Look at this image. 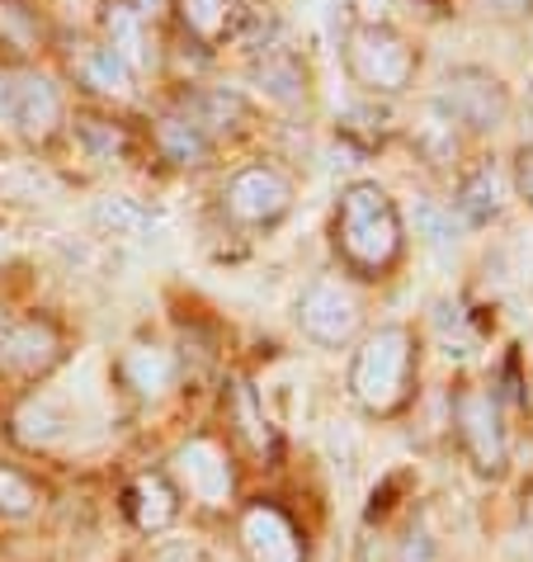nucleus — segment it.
Returning a JSON list of instances; mask_svg holds the SVG:
<instances>
[{"mask_svg": "<svg viewBox=\"0 0 533 562\" xmlns=\"http://www.w3.org/2000/svg\"><path fill=\"white\" fill-rule=\"evenodd\" d=\"M331 246L340 265L359 279H383L406 251L401 209L378 180H350L336 194Z\"/></svg>", "mask_w": 533, "mask_h": 562, "instance_id": "1", "label": "nucleus"}, {"mask_svg": "<svg viewBox=\"0 0 533 562\" xmlns=\"http://www.w3.org/2000/svg\"><path fill=\"white\" fill-rule=\"evenodd\" d=\"M416 373V336L406 326H378L350 359V397L373 416L397 412L411 393Z\"/></svg>", "mask_w": 533, "mask_h": 562, "instance_id": "2", "label": "nucleus"}, {"mask_svg": "<svg viewBox=\"0 0 533 562\" xmlns=\"http://www.w3.org/2000/svg\"><path fill=\"white\" fill-rule=\"evenodd\" d=\"M344 71H350V81L359 90L392 100L416 86L420 53L411 48V38H406L401 29H392L383 20H364L344 38Z\"/></svg>", "mask_w": 533, "mask_h": 562, "instance_id": "3", "label": "nucleus"}, {"mask_svg": "<svg viewBox=\"0 0 533 562\" xmlns=\"http://www.w3.org/2000/svg\"><path fill=\"white\" fill-rule=\"evenodd\" d=\"M510 109V86L486 67H453L439 86V95L430 100V114L458 137H486L506 128Z\"/></svg>", "mask_w": 533, "mask_h": 562, "instance_id": "4", "label": "nucleus"}, {"mask_svg": "<svg viewBox=\"0 0 533 562\" xmlns=\"http://www.w3.org/2000/svg\"><path fill=\"white\" fill-rule=\"evenodd\" d=\"M293 199H297V190H293V180L284 176V170L270 166V161H250V166L227 176L217 204H223V217L231 227L270 232L293 213Z\"/></svg>", "mask_w": 533, "mask_h": 562, "instance_id": "5", "label": "nucleus"}, {"mask_svg": "<svg viewBox=\"0 0 533 562\" xmlns=\"http://www.w3.org/2000/svg\"><path fill=\"white\" fill-rule=\"evenodd\" d=\"M67 119V104H61V90L48 81L43 71L29 67H5L0 71V123L24 137V143H48Z\"/></svg>", "mask_w": 533, "mask_h": 562, "instance_id": "6", "label": "nucleus"}, {"mask_svg": "<svg viewBox=\"0 0 533 562\" xmlns=\"http://www.w3.org/2000/svg\"><path fill=\"white\" fill-rule=\"evenodd\" d=\"M297 326H303L307 340H317V346H326V350H340V346H350V340L359 336V326H364V307H359L350 284L321 274V279H311V284L297 293Z\"/></svg>", "mask_w": 533, "mask_h": 562, "instance_id": "7", "label": "nucleus"}, {"mask_svg": "<svg viewBox=\"0 0 533 562\" xmlns=\"http://www.w3.org/2000/svg\"><path fill=\"white\" fill-rule=\"evenodd\" d=\"M453 420H458V435H463L473 463L486 468V473H496V468L506 463V426H500L496 397L481 393V387H467L458 397V407H453Z\"/></svg>", "mask_w": 533, "mask_h": 562, "instance_id": "8", "label": "nucleus"}, {"mask_svg": "<svg viewBox=\"0 0 533 562\" xmlns=\"http://www.w3.org/2000/svg\"><path fill=\"white\" fill-rule=\"evenodd\" d=\"M175 109L194 123L203 137H208L213 147L223 143V137H231V133H237L241 123L250 119L246 95H241V90H227V86H199V90H190V95H184Z\"/></svg>", "mask_w": 533, "mask_h": 562, "instance_id": "9", "label": "nucleus"}, {"mask_svg": "<svg viewBox=\"0 0 533 562\" xmlns=\"http://www.w3.org/2000/svg\"><path fill=\"white\" fill-rule=\"evenodd\" d=\"M175 473L203 506H227L231 502V468L223 459V449L208 440H190L175 449Z\"/></svg>", "mask_w": 533, "mask_h": 562, "instance_id": "10", "label": "nucleus"}, {"mask_svg": "<svg viewBox=\"0 0 533 562\" xmlns=\"http://www.w3.org/2000/svg\"><path fill=\"white\" fill-rule=\"evenodd\" d=\"M57 355H61V336L43 317H29L0 336V364L14 373H48L57 364Z\"/></svg>", "mask_w": 533, "mask_h": 562, "instance_id": "11", "label": "nucleus"}, {"mask_svg": "<svg viewBox=\"0 0 533 562\" xmlns=\"http://www.w3.org/2000/svg\"><path fill=\"white\" fill-rule=\"evenodd\" d=\"M71 71H76V81H81L86 90L109 95V100L133 95V86H137V76L123 67V57L109 48V43H81L76 57H71Z\"/></svg>", "mask_w": 533, "mask_h": 562, "instance_id": "12", "label": "nucleus"}, {"mask_svg": "<svg viewBox=\"0 0 533 562\" xmlns=\"http://www.w3.org/2000/svg\"><path fill=\"white\" fill-rule=\"evenodd\" d=\"M250 81H256V90L264 100L274 104H303L307 100V61L293 57L288 48H270L264 57H256V67H250Z\"/></svg>", "mask_w": 533, "mask_h": 562, "instance_id": "13", "label": "nucleus"}, {"mask_svg": "<svg viewBox=\"0 0 533 562\" xmlns=\"http://www.w3.org/2000/svg\"><path fill=\"white\" fill-rule=\"evenodd\" d=\"M104 43L123 57V67L133 76L151 71V38H147V20L137 5H123V0L104 5Z\"/></svg>", "mask_w": 533, "mask_h": 562, "instance_id": "14", "label": "nucleus"}, {"mask_svg": "<svg viewBox=\"0 0 533 562\" xmlns=\"http://www.w3.org/2000/svg\"><path fill=\"white\" fill-rule=\"evenodd\" d=\"M241 539H246L250 562H303L297 558V539H293L288 520L279 510H270V506H256L246 515Z\"/></svg>", "mask_w": 533, "mask_h": 562, "instance_id": "15", "label": "nucleus"}, {"mask_svg": "<svg viewBox=\"0 0 533 562\" xmlns=\"http://www.w3.org/2000/svg\"><path fill=\"white\" fill-rule=\"evenodd\" d=\"M151 137H156V151H161L170 166H184V170L208 166V156H213V143H208V137H203V133L194 128L190 119L180 114V109H170V114L156 119Z\"/></svg>", "mask_w": 533, "mask_h": 562, "instance_id": "16", "label": "nucleus"}, {"mask_svg": "<svg viewBox=\"0 0 533 562\" xmlns=\"http://www.w3.org/2000/svg\"><path fill=\"white\" fill-rule=\"evenodd\" d=\"M453 213H458L467 227L496 223V213H500V180H496L491 166H473L458 180V190H453Z\"/></svg>", "mask_w": 533, "mask_h": 562, "instance_id": "17", "label": "nucleus"}, {"mask_svg": "<svg viewBox=\"0 0 533 562\" xmlns=\"http://www.w3.org/2000/svg\"><path fill=\"white\" fill-rule=\"evenodd\" d=\"M123 373H128V383L137 387V393H166L170 379H175V359H170V350L161 346H137L128 350V359H123Z\"/></svg>", "mask_w": 533, "mask_h": 562, "instance_id": "18", "label": "nucleus"}, {"mask_svg": "<svg viewBox=\"0 0 533 562\" xmlns=\"http://www.w3.org/2000/svg\"><path fill=\"white\" fill-rule=\"evenodd\" d=\"M133 520L143 529H166L175 520V492H170L166 477H137L133 487Z\"/></svg>", "mask_w": 533, "mask_h": 562, "instance_id": "19", "label": "nucleus"}, {"mask_svg": "<svg viewBox=\"0 0 533 562\" xmlns=\"http://www.w3.org/2000/svg\"><path fill=\"white\" fill-rule=\"evenodd\" d=\"M175 14H180V24L190 29L194 38L213 43V38H223V29L231 20V5L227 0H175Z\"/></svg>", "mask_w": 533, "mask_h": 562, "instance_id": "20", "label": "nucleus"}, {"mask_svg": "<svg viewBox=\"0 0 533 562\" xmlns=\"http://www.w3.org/2000/svg\"><path fill=\"white\" fill-rule=\"evenodd\" d=\"M76 137H81L90 161H114V156H123V147H128L123 128H114V123H104V119H76Z\"/></svg>", "mask_w": 533, "mask_h": 562, "instance_id": "21", "label": "nucleus"}, {"mask_svg": "<svg viewBox=\"0 0 533 562\" xmlns=\"http://www.w3.org/2000/svg\"><path fill=\"white\" fill-rule=\"evenodd\" d=\"M95 217H100L104 227H114L118 237H143V232L156 227L147 209H137L133 199H118V194H114V199H100V204H95Z\"/></svg>", "mask_w": 533, "mask_h": 562, "instance_id": "22", "label": "nucleus"}, {"mask_svg": "<svg viewBox=\"0 0 533 562\" xmlns=\"http://www.w3.org/2000/svg\"><path fill=\"white\" fill-rule=\"evenodd\" d=\"M14 426H20V440L24 445H53L57 435H61V416L48 407V402H29Z\"/></svg>", "mask_w": 533, "mask_h": 562, "instance_id": "23", "label": "nucleus"}, {"mask_svg": "<svg viewBox=\"0 0 533 562\" xmlns=\"http://www.w3.org/2000/svg\"><path fill=\"white\" fill-rule=\"evenodd\" d=\"M38 506V492L29 487V477H20L14 468H0V510L5 515H29Z\"/></svg>", "mask_w": 533, "mask_h": 562, "instance_id": "24", "label": "nucleus"}, {"mask_svg": "<svg viewBox=\"0 0 533 562\" xmlns=\"http://www.w3.org/2000/svg\"><path fill=\"white\" fill-rule=\"evenodd\" d=\"M514 194L533 209V147H524L520 156H514Z\"/></svg>", "mask_w": 533, "mask_h": 562, "instance_id": "25", "label": "nucleus"}, {"mask_svg": "<svg viewBox=\"0 0 533 562\" xmlns=\"http://www.w3.org/2000/svg\"><path fill=\"white\" fill-rule=\"evenodd\" d=\"M486 10H496V14H524L529 10V0H481Z\"/></svg>", "mask_w": 533, "mask_h": 562, "instance_id": "26", "label": "nucleus"}, {"mask_svg": "<svg viewBox=\"0 0 533 562\" xmlns=\"http://www.w3.org/2000/svg\"><path fill=\"white\" fill-rule=\"evenodd\" d=\"M151 562H194V553L184 549V543H170V549H161V553H156Z\"/></svg>", "mask_w": 533, "mask_h": 562, "instance_id": "27", "label": "nucleus"}, {"mask_svg": "<svg viewBox=\"0 0 533 562\" xmlns=\"http://www.w3.org/2000/svg\"><path fill=\"white\" fill-rule=\"evenodd\" d=\"M524 123H529V137H533V76H529V95H524Z\"/></svg>", "mask_w": 533, "mask_h": 562, "instance_id": "28", "label": "nucleus"}, {"mask_svg": "<svg viewBox=\"0 0 533 562\" xmlns=\"http://www.w3.org/2000/svg\"><path fill=\"white\" fill-rule=\"evenodd\" d=\"M133 5H137V10H143V14H151V10H161V5H166V0H133Z\"/></svg>", "mask_w": 533, "mask_h": 562, "instance_id": "29", "label": "nucleus"}]
</instances>
